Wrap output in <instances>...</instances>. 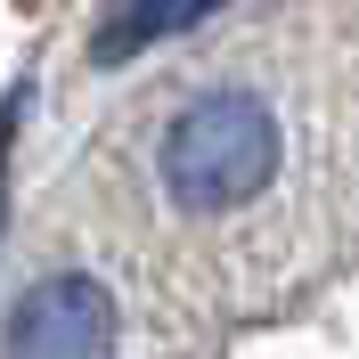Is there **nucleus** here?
Here are the masks:
<instances>
[{
  "label": "nucleus",
  "instance_id": "f03ea898",
  "mask_svg": "<svg viewBox=\"0 0 359 359\" xmlns=\"http://www.w3.org/2000/svg\"><path fill=\"white\" fill-rule=\"evenodd\" d=\"M8 359H114V294L90 269H57L8 311Z\"/></svg>",
  "mask_w": 359,
  "mask_h": 359
},
{
  "label": "nucleus",
  "instance_id": "7ed1b4c3",
  "mask_svg": "<svg viewBox=\"0 0 359 359\" xmlns=\"http://www.w3.org/2000/svg\"><path fill=\"white\" fill-rule=\"evenodd\" d=\"M221 8L229 0H107V8H98V33H90V57H98V66H123V57L172 41V33L221 17Z\"/></svg>",
  "mask_w": 359,
  "mask_h": 359
},
{
  "label": "nucleus",
  "instance_id": "f257e3e1",
  "mask_svg": "<svg viewBox=\"0 0 359 359\" xmlns=\"http://www.w3.org/2000/svg\"><path fill=\"white\" fill-rule=\"evenodd\" d=\"M278 114L253 98V90H204L172 114V131L156 147V172H163V196L180 212H237L253 204L278 180Z\"/></svg>",
  "mask_w": 359,
  "mask_h": 359
},
{
  "label": "nucleus",
  "instance_id": "20e7f679",
  "mask_svg": "<svg viewBox=\"0 0 359 359\" xmlns=\"http://www.w3.org/2000/svg\"><path fill=\"white\" fill-rule=\"evenodd\" d=\"M17 114H25V90L0 107V212H8V139H17Z\"/></svg>",
  "mask_w": 359,
  "mask_h": 359
}]
</instances>
